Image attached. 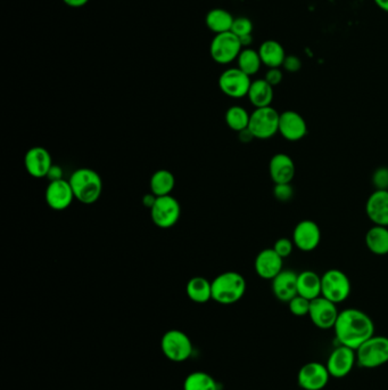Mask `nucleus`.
Masks as SVG:
<instances>
[{
  "instance_id": "5",
  "label": "nucleus",
  "mask_w": 388,
  "mask_h": 390,
  "mask_svg": "<svg viewBox=\"0 0 388 390\" xmlns=\"http://www.w3.org/2000/svg\"><path fill=\"white\" fill-rule=\"evenodd\" d=\"M161 350L169 361L182 363L193 355V341L182 330H169L162 337Z\"/></svg>"
},
{
  "instance_id": "10",
  "label": "nucleus",
  "mask_w": 388,
  "mask_h": 390,
  "mask_svg": "<svg viewBox=\"0 0 388 390\" xmlns=\"http://www.w3.org/2000/svg\"><path fill=\"white\" fill-rule=\"evenodd\" d=\"M252 80L250 75L238 67H231L218 77V88L231 99H239L248 96Z\"/></svg>"
},
{
  "instance_id": "12",
  "label": "nucleus",
  "mask_w": 388,
  "mask_h": 390,
  "mask_svg": "<svg viewBox=\"0 0 388 390\" xmlns=\"http://www.w3.org/2000/svg\"><path fill=\"white\" fill-rule=\"evenodd\" d=\"M357 363V353L350 347L340 346L335 348L328 357L327 367L331 377L342 379L348 376Z\"/></svg>"
},
{
  "instance_id": "1",
  "label": "nucleus",
  "mask_w": 388,
  "mask_h": 390,
  "mask_svg": "<svg viewBox=\"0 0 388 390\" xmlns=\"http://www.w3.org/2000/svg\"><path fill=\"white\" fill-rule=\"evenodd\" d=\"M334 331L340 345L357 350L365 341L375 335V323L367 313L357 308H348L340 312Z\"/></svg>"
},
{
  "instance_id": "19",
  "label": "nucleus",
  "mask_w": 388,
  "mask_h": 390,
  "mask_svg": "<svg viewBox=\"0 0 388 390\" xmlns=\"http://www.w3.org/2000/svg\"><path fill=\"white\" fill-rule=\"evenodd\" d=\"M365 214L374 225L388 227V190H376L369 195Z\"/></svg>"
},
{
  "instance_id": "4",
  "label": "nucleus",
  "mask_w": 388,
  "mask_h": 390,
  "mask_svg": "<svg viewBox=\"0 0 388 390\" xmlns=\"http://www.w3.org/2000/svg\"><path fill=\"white\" fill-rule=\"evenodd\" d=\"M357 363L363 369H376L388 363V337L372 335L355 350Z\"/></svg>"
},
{
  "instance_id": "42",
  "label": "nucleus",
  "mask_w": 388,
  "mask_h": 390,
  "mask_svg": "<svg viewBox=\"0 0 388 390\" xmlns=\"http://www.w3.org/2000/svg\"><path fill=\"white\" fill-rule=\"evenodd\" d=\"M239 134V139L242 141L243 143H250L252 139H254L253 135L250 133V130L245 129L243 131H240Z\"/></svg>"
},
{
  "instance_id": "16",
  "label": "nucleus",
  "mask_w": 388,
  "mask_h": 390,
  "mask_svg": "<svg viewBox=\"0 0 388 390\" xmlns=\"http://www.w3.org/2000/svg\"><path fill=\"white\" fill-rule=\"evenodd\" d=\"M279 134L286 141L299 142L306 136L308 124L296 111H285L280 113Z\"/></svg>"
},
{
  "instance_id": "37",
  "label": "nucleus",
  "mask_w": 388,
  "mask_h": 390,
  "mask_svg": "<svg viewBox=\"0 0 388 390\" xmlns=\"http://www.w3.org/2000/svg\"><path fill=\"white\" fill-rule=\"evenodd\" d=\"M282 67L289 73L299 72V70L302 69V61L299 58L295 55L286 56L285 61L282 64Z\"/></svg>"
},
{
  "instance_id": "21",
  "label": "nucleus",
  "mask_w": 388,
  "mask_h": 390,
  "mask_svg": "<svg viewBox=\"0 0 388 390\" xmlns=\"http://www.w3.org/2000/svg\"><path fill=\"white\" fill-rule=\"evenodd\" d=\"M297 275L291 269H282L272 280V292L275 297L282 303H289L297 296Z\"/></svg>"
},
{
  "instance_id": "8",
  "label": "nucleus",
  "mask_w": 388,
  "mask_h": 390,
  "mask_svg": "<svg viewBox=\"0 0 388 390\" xmlns=\"http://www.w3.org/2000/svg\"><path fill=\"white\" fill-rule=\"evenodd\" d=\"M243 46L236 35L233 32H225L214 36L210 45V55L213 61L221 65L237 61Z\"/></svg>"
},
{
  "instance_id": "33",
  "label": "nucleus",
  "mask_w": 388,
  "mask_h": 390,
  "mask_svg": "<svg viewBox=\"0 0 388 390\" xmlns=\"http://www.w3.org/2000/svg\"><path fill=\"white\" fill-rule=\"evenodd\" d=\"M231 32H233V35H236L238 38L252 35V32H253V22H252V21H250L248 18H245V16H239V18L233 20Z\"/></svg>"
},
{
  "instance_id": "9",
  "label": "nucleus",
  "mask_w": 388,
  "mask_h": 390,
  "mask_svg": "<svg viewBox=\"0 0 388 390\" xmlns=\"http://www.w3.org/2000/svg\"><path fill=\"white\" fill-rule=\"evenodd\" d=\"M182 216V205L172 195L157 197L150 209V218L160 229H171L178 223Z\"/></svg>"
},
{
  "instance_id": "44",
  "label": "nucleus",
  "mask_w": 388,
  "mask_h": 390,
  "mask_svg": "<svg viewBox=\"0 0 388 390\" xmlns=\"http://www.w3.org/2000/svg\"><path fill=\"white\" fill-rule=\"evenodd\" d=\"M378 9H382L384 12L388 13V0H374Z\"/></svg>"
},
{
  "instance_id": "15",
  "label": "nucleus",
  "mask_w": 388,
  "mask_h": 390,
  "mask_svg": "<svg viewBox=\"0 0 388 390\" xmlns=\"http://www.w3.org/2000/svg\"><path fill=\"white\" fill-rule=\"evenodd\" d=\"M45 199L49 208L62 211L69 208L75 197L69 180H61L49 182L45 192Z\"/></svg>"
},
{
  "instance_id": "2",
  "label": "nucleus",
  "mask_w": 388,
  "mask_h": 390,
  "mask_svg": "<svg viewBox=\"0 0 388 390\" xmlns=\"http://www.w3.org/2000/svg\"><path fill=\"white\" fill-rule=\"evenodd\" d=\"M75 199L82 205H94L103 193L101 175L92 168H79L73 171L69 180Z\"/></svg>"
},
{
  "instance_id": "14",
  "label": "nucleus",
  "mask_w": 388,
  "mask_h": 390,
  "mask_svg": "<svg viewBox=\"0 0 388 390\" xmlns=\"http://www.w3.org/2000/svg\"><path fill=\"white\" fill-rule=\"evenodd\" d=\"M292 240L301 251H314L321 241V229L314 220H302L295 226Z\"/></svg>"
},
{
  "instance_id": "39",
  "label": "nucleus",
  "mask_w": 388,
  "mask_h": 390,
  "mask_svg": "<svg viewBox=\"0 0 388 390\" xmlns=\"http://www.w3.org/2000/svg\"><path fill=\"white\" fill-rule=\"evenodd\" d=\"M64 171L62 169L61 166L52 165V168L49 169L48 173H47V178L49 182H55V180H64Z\"/></svg>"
},
{
  "instance_id": "27",
  "label": "nucleus",
  "mask_w": 388,
  "mask_h": 390,
  "mask_svg": "<svg viewBox=\"0 0 388 390\" xmlns=\"http://www.w3.org/2000/svg\"><path fill=\"white\" fill-rule=\"evenodd\" d=\"M233 20L235 18L226 9H213L207 13L205 24H206L207 29L214 32L216 35H218V33L231 31Z\"/></svg>"
},
{
  "instance_id": "23",
  "label": "nucleus",
  "mask_w": 388,
  "mask_h": 390,
  "mask_svg": "<svg viewBox=\"0 0 388 390\" xmlns=\"http://www.w3.org/2000/svg\"><path fill=\"white\" fill-rule=\"evenodd\" d=\"M297 295L314 300L321 296V276L314 271H304L297 275Z\"/></svg>"
},
{
  "instance_id": "30",
  "label": "nucleus",
  "mask_w": 388,
  "mask_h": 390,
  "mask_svg": "<svg viewBox=\"0 0 388 390\" xmlns=\"http://www.w3.org/2000/svg\"><path fill=\"white\" fill-rule=\"evenodd\" d=\"M225 119L228 127L233 131L240 133L243 130L248 129L250 114L244 107L235 105L228 109Z\"/></svg>"
},
{
  "instance_id": "25",
  "label": "nucleus",
  "mask_w": 388,
  "mask_h": 390,
  "mask_svg": "<svg viewBox=\"0 0 388 390\" xmlns=\"http://www.w3.org/2000/svg\"><path fill=\"white\" fill-rule=\"evenodd\" d=\"M365 242L369 251L372 254L377 256L388 254V227L372 226L365 234Z\"/></svg>"
},
{
  "instance_id": "36",
  "label": "nucleus",
  "mask_w": 388,
  "mask_h": 390,
  "mask_svg": "<svg viewBox=\"0 0 388 390\" xmlns=\"http://www.w3.org/2000/svg\"><path fill=\"white\" fill-rule=\"evenodd\" d=\"M372 184L376 190H388V168L380 167L372 175Z\"/></svg>"
},
{
  "instance_id": "6",
  "label": "nucleus",
  "mask_w": 388,
  "mask_h": 390,
  "mask_svg": "<svg viewBox=\"0 0 388 390\" xmlns=\"http://www.w3.org/2000/svg\"><path fill=\"white\" fill-rule=\"evenodd\" d=\"M280 113L272 107H260L250 113V130L254 139H269L279 133Z\"/></svg>"
},
{
  "instance_id": "43",
  "label": "nucleus",
  "mask_w": 388,
  "mask_h": 390,
  "mask_svg": "<svg viewBox=\"0 0 388 390\" xmlns=\"http://www.w3.org/2000/svg\"><path fill=\"white\" fill-rule=\"evenodd\" d=\"M239 40H240L243 47L248 48V46L253 43V37H252V35L245 36V37L239 38Z\"/></svg>"
},
{
  "instance_id": "38",
  "label": "nucleus",
  "mask_w": 388,
  "mask_h": 390,
  "mask_svg": "<svg viewBox=\"0 0 388 390\" xmlns=\"http://www.w3.org/2000/svg\"><path fill=\"white\" fill-rule=\"evenodd\" d=\"M265 80L271 85V86H278L282 84V79H284V75H282V70L279 67L276 69H269L265 73Z\"/></svg>"
},
{
  "instance_id": "18",
  "label": "nucleus",
  "mask_w": 388,
  "mask_h": 390,
  "mask_svg": "<svg viewBox=\"0 0 388 390\" xmlns=\"http://www.w3.org/2000/svg\"><path fill=\"white\" fill-rule=\"evenodd\" d=\"M284 259L277 254L273 248L263 249L256 256L254 261V269L256 274L263 280H271L282 272Z\"/></svg>"
},
{
  "instance_id": "32",
  "label": "nucleus",
  "mask_w": 388,
  "mask_h": 390,
  "mask_svg": "<svg viewBox=\"0 0 388 390\" xmlns=\"http://www.w3.org/2000/svg\"><path fill=\"white\" fill-rule=\"evenodd\" d=\"M310 305L311 300L299 295H297L296 297H294L293 299L288 303V307H289V310H291L292 314L295 316H299V318L309 315Z\"/></svg>"
},
{
  "instance_id": "13",
  "label": "nucleus",
  "mask_w": 388,
  "mask_h": 390,
  "mask_svg": "<svg viewBox=\"0 0 388 390\" xmlns=\"http://www.w3.org/2000/svg\"><path fill=\"white\" fill-rule=\"evenodd\" d=\"M331 374L326 365L319 362H310L301 367L297 374L299 387L304 390H321L326 387Z\"/></svg>"
},
{
  "instance_id": "22",
  "label": "nucleus",
  "mask_w": 388,
  "mask_h": 390,
  "mask_svg": "<svg viewBox=\"0 0 388 390\" xmlns=\"http://www.w3.org/2000/svg\"><path fill=\"white\" fill-rule=\"evenodd\" d=\"M262 64L269 69L282 67L286 58L285 50L282 43L276 40H265L257 50Z\"/></svg>"
},
{
  "instance_id": "29",
  "label": "nucleus",
  "mask_w": 388,
  "mask_h": 390,
  "mask_svg": "<svg viewBox=\"0 0 388 390\" xmlns=\"http://www.w3.org/2000/svg\"><path fill=\"white\" fill-rule=\"evenodd\" d=\"M184 390H220V388L210 373L194 371L184 379Z\"/></svg>"
},
{
  "instance_id": "40",
  "label": "nucleus",
  "mask_w": 388,
  "mask_h": 390,
  "mask_svg": "<svg viewBox=\"0 0 388 390\" xmlns=\"http://www.w3.org/2000/svg\"><path fill=\"white\" fill-rule=\"evenodd\" d=\"M156 199H157V197L150 192V193L145 194L141 201H143V205H144L145 208H148L150 210L153 205H154V203H155Z\"/></svg>"
},
{
  "instance_id": "34",
  "label": "nucleus",
  "mask_w": 388,
  "mask_h": 390,
  "mask_svg": "<svg viewBox=\"0 0 388 390\" xmlns=\"http://www.w3.org/2000/svg\"><path fill=\"white\" fill-rule=\"evenodd\" d=\"M294 244L293 240L291 239H287V237H280L278 240L275 242V246H273V250L279 254L280 257L284 259V258H287L291 256L292 252H293Z\"/></svg>"
},
{
  "instance_id": "3",
  "label": "nucleus",
  "mask_w": 388,
  "mask_h": 390,
  "mask_svg": "<svg viewBox=\"0 0 388 390\" xmlns=\"http://www.w3.org/2000/svg\"><path fill=\"white\" fill-rule=\"evenodd\" d=\"M246 288L242 274L233 271L221 273L212 281V300L220 305H233L244 297Z\"/></svg>"
},
{
  "instance_id": "35",
  "label": "nucleus",
  "mask_w": 388,
  "mask_h": 390,
  "mask_svg": "<svg viewBox=\"0 0 388 390\" xmlns=\"http://www.w3.org/2000/svg\"><path fill=\"white\" fill-rule=\"evenodd\" d=\"M273 195L280 202H288L294 197V188L291 184H275Z\"/></svg>"
},
{
  "instance_id": "7",
  "label": "nucleus",
  "mask_w": 388,
  "mask_h": 390,
  "mask_svg": "<svg viewBox=\"0 0 388 390\" xmlns=\"http://www.w3.org/2000/svg\"><path fill=\"white\" fill-rule=\"evenodd\" d=\"M352 284L340 269H329L321 276V296L333 303H340L351 295Z\"/></svg>"
},
{
  "instance_id": "26",
  "label": "nucleus",
  "mask_w": 388,
  "mask_h": 390,
  "mask_svg": "<svg viewBox=\"0 0 388 390\" xmlns=\"http://www.w3.org/2000/svg\"><path fill=\"white\" fill-rule=\"evenodd\" d=\"M186 293L194 303H207L212 299V282L203 276L192 278L186 286Z\"/></svg>"
},
{
  "instance_id": "24",
  "label": "nucleus",
  "mask_w": 388,
  "mask_h": 390,
  "mask_svg": "<svg viewBox=\"0 0 388 390\" xmlns=\"http://www.w3.org/2000/svg\"><path fill=\"white\" fill-rule=\"evenodd\" d=\"M248 97L250 104L255 107V109L271 107L273 101V87L265 79L252 81Z\"/></svg>"
},
{
  "instance_id": "31",
  "label": "nucleus",
  "mask_w": 388,
  "mask_h": 390,
  "mask_svg": "<svg viewBox=\"0 0 388 390\" xmlns=\"http://www.w3.org/2000/svg\"><path fill=\"white\" fill-rule=\"evenodd\" d=\"M237 65L238 69L242 70L246 75H256L261 69L262 61L257 50L252 48H244L237 58Z\"/></svg>"
},
{
  "instance_id": "17",
  "label": "nucleus",
  "mask_w": 388,
  "mask_h": 390,
  "mask_svg": "<svg viewBox=\"0 0 388 390\" xmlns=\"http://www.w3.org/2000/svg\"><path fill=\"white\" fill-rule=\"evenodd\" d=\"M52 156L47 148L43 146H33L26 151L24 156V167L30 176L33 178L47 177L49 169L52 168Z\"/></svg>"
},
{
  "instance_id": "28",
  "label": "nucleus",
  "mask_w": 388,
  "mask_h": 390,
  "mask_svg": "<svg viewBox=\"0 0 388 390\" xmlns=\"http://www.w3.org/2000/svg\"><path fill=\"white\" fill-rule=\"evenodd\" d=\"M174 186H176V177L167 169H160L153 173L150 177V192L156 197L170 195Z\"/></svg>"
},
{
  "instance_id": "20",
  "label": "nucleus",
  "mask_w": 388,
  "mask_h": 390,
  "mask_svg": "<svg viewBox=\"0 0 388 390\" xmlns=\"http://www.w3.org/2000/svg\"><path fill=\"white\" fill-rule=\"evenodd\" d=\"M295 173L296 167L288 154L277 153L271 158L269 173L275 184H291Z\"/></svg>"
},
{
  "instance_id": "11",
  "label": "nucleus",
  "mask_w": 388,
  "mask_h": 390,
  "mask_svg": "<svg viewBox=\"0 0 388 390\" xmlns=\"http://www.w3.org/2000/svg\"><path fill=\"white\" fill-rule=\"evenodd\" d=\"M338 315L340 312L337 310L336 303L328 300L327 298L320 296L311 300L309 316L316 327L321 330L334 329Z\"/></svg>"
},
{
  "instance_id": "41",
  "label": "nucleus",
  "mask_w": 388,
  "mask_h": 390,
  "mask_svg": "<svg viewBox=\"0 0 388 390\" xmlns=\"http://www.w3.org/2000/svg\"><path fill=\"white\" fill-rule=\"evenodd\" d=\"M63 3L72 9H80L86 6L87 4L89 3V0H63Z\"/></svg>"
}]
</instances>
